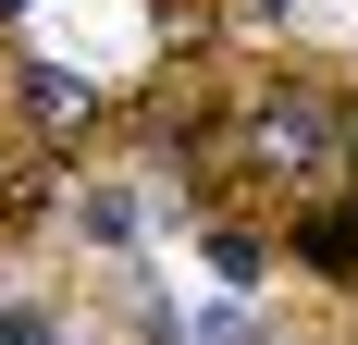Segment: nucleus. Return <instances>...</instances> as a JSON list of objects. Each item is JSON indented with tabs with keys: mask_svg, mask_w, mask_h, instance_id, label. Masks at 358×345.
I'll use <instances>...</instances> for the list:
<instances>
[{
	"mask_svg": "<svg viewBox=\"0 0 358 345\" xmlns=\"http://www.w3.org/2000/svg\"><path fill=\"white\" fill-rule=\"evenodd\" d=\"M346 136H358V111L334 99V87H296V74L248 87V161H272V172H334Z\"/></svg>",
	"mask_w": 358,
	"mask_h": 345,
	"instance_id": "nucleus-1",
	"label": "nucleus"
},
{
	"mask_svg": "<svg viewBox=\"0 0 358 345\" xmlns=\"http://www.w3.org/2000/svg\"><path fill=\"white\" fill-rule=\"evenodd\" d=\"M13 111H25V136L37 148H74L87 124H99V74H62V62H13Z\"/></svg>",
	"mask_w": 358,
	"mask_h": 345,
	"instance_id": "nucleus-2",
	"label": "nucleus"
},
{
	"mask_svg": "<svg viewBox=\"0 0 358 345\" xmlns=\"http://www.w3.org/2000/svg\"><path fill=\"white\" fill-rule=\"evenodd\" d=\"M74 235H87V247H111V259H124V247L148 235V198H136V185H87V198H74Z\"/></svg>",
	"mask_w": 358,
	"mask_h": 345,
	"instance_id": "nucleus-3",
	"label": "nucleus"
},
{
	"mask_svg": "<svg viewBox=\"0 0 358 345\" xmlns=\"http://www.w3.org/2000/svg\"><path fill=\"white\" fill-rule=\"evenodd\" d=\"M296 259H309V272H334V284H358V198L309 210V222H296Z\"/></svg>",
	"mask_w": 358,
	"mask_h": 345,
	"instance_id": "nucleus-4",
	"label": "nucleus"
},
{
	"mask_svg": "<svg viewBox=\"0 0 358 345\" xmlns=\"http://www.w3.org/2000/svg\"><path fill=\"white\" fill-rule=\"evenodd\" d=\"M210 272H222V284H259V272H272V247H259L248 222H210Z\"/></svg>",
	"mask_w": 358,
	"mask_h": 345,
	"instance_id": "nucleus-5",
	"label": "nucleus"
},
{
	"mask_svg": "<svg viewBox=\"0 0 358 345\" xmlns=\"http://www.w3.org/2000/svg\"><path fill=\"white\" fill-rule=\"evenodd\" d=\"M0 345H62V321H50V309H13V321H0Z\"/></svg>",
	"mask_w": 358,
	"mask_h": 345,
	"instance_id": "nucleus-6",
	"label": "nucleus"
},
{
	"mask_svg": "<svg viewBox=\"0 0 358 345\" xmlns=\"http://www.w3.org/2000/svg\"><path fill=\"white\" fill-rule=\"evenodd\" d=\"M296 13H309V0H248V25H259V37H285Z\"/></svg>",
	"mask_w": 358,
	"mask_h": 345,
	"instance_id": "nucleus-7",
	"label": "nucleus"
},
{
	"mask_svg": "<svg viewBox=\"0 0 358 345\" xmlns=\"http://www.w3.org/2000/svg\"><path fill=\"white\" fill-rule=\"evenodd\" d=\"M13 13H37V0H0V25H13Z\"/></svg>",
	"mask_w": 358,
	"mask_h": 345,
	"instance_id": "nucleus-8",
	"label": "nucleus"
}]
</instances>
